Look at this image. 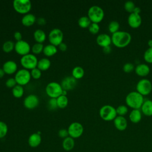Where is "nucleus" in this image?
<instances>
[{"label":"nucleus","instance_id":"nucleus-13","mask_svg":"<svg viewBox=\"0 0 152 152\" xmlns=\"http://www.w3.org/2000/svg\"><path fill=\"white\" fill-rule=\"evenodd\" d=\"M39 103L38 97L33 94H29L25 97L23 101V104L27 109H33L36 108Z\"/></svg>","mask_w":152,"mask_h":152},{"label":"nucleus","instance_id":"nucleus-34","mask_svg":"<svg viewBox=\"0 0 152 152\" xmlns=\"http://www.w3.org/2000/svg\"><path fill=\"white\" fill-rule=\"evenodd\" d=\"M44 46L42 43H36L34 44L31 48V51L33 54H39L42 52H43Z\"/></svg>","mask_w":152,"mask_h":152},{"label":"nucleus","instance_id":"nucleus-48","mask_svg":"<svg viewBox=\"0 0 152 152\" xmlns=\"http://www.w3.org/2000/svg\"><path fill=\"white\" fill-rule=\"evenodd\" d=\"M103 51L105 53H110L111 52V51H112V49H111L110 46H106V47L103 48Z\"/></svg>","mask_w":152,"mask_h":152},{"label":"nucleus","instance_id":"nucleus-21","mask_svg":"<svg viewBox=\"0 0 152 152\" xmlns=\"http://www.w3.org/2000/svg\"><path fill=\"white\" fill-rule=\"evenodd\" d=\"M141 109L142 113L145 116H152V100L150 99L144 100Z\"/></svg>","mask_w":152,"mask_h":152},{"label":"nucleus","instance_id":"nucleus-50","mask_svg":"<svg viewBox=\"0 0 152 152\" xmlns=\"http://www.w3.org/2000/svg\"><path fill=\"white\" fill-rule=\"evenodd\" d=\"M5 74V72L4 71L3 69H2V68H0V78H2V77L4 76Z\"/></svg>","mask_w":152,"mask_h":152},{"label":"nucleus","instance_id":"nucleus-46","mask_svg":"<svg viewBox=\"0 0 152 152\" xmlns=\"http://www.w3.org/2000/svg\"><path fill=\"white\" fill-rule=\"evenodd\" d=\"M58 47H59V49L61 51H65V50H66V49H67V45H66L65 43H64V42L61 43L58 46Z\"/></svg>","mask_w":152,"mask_h":152},{"label":"nucleus","instance_id":"nucleus-40","mask_svg":"<svg viewBox=\"0 0 152 152\" xmlns=\"http://www.w3.org/2000/svg\"><path fill=\"white\" fill-rule=\"evenodd\" d=\"M30 74H31V76L34 79L40 78L41 75H42L41 71L39 68H37V67L31 69V72H30Z\"/></svg>","mask_w":152,"mask_h":152},{"label":"nucleus","instance_id":"nucleus-12","mask_svg":"<svg viewBox=\"0 0 152 152\" xmlns=\"http://www.w3.org/2000/svg\"><path fill=\"white\" fill-rule=\"evenodd\" d=\"M30 46L28 43L25 40H21L15 43L14 49L15 52L22 56L28 54L30 51Z\"/></svg>","mask_w":152,"mask_h":152},{"label":"nucleus","instance_id":"nucleus-42","mask_svg":"<svg viewBox=\"0 0 152 152\" xmlns=\"http://www.w3.org/2000/svg\"><path fill=\"white\" fill-rule=\"evenodd\" d=\"M123 70L125 72H131L134 69V65L131 62H126L123 65Z\"/></svg>","mask_w":152,"mask_h":152},{"label":"nucleus","instance_id":"nucleus-28","mask_svg":"<svg viewBox=\"0 0 152 152\" xmlns=\"http://www.w3.org/2000/svg\"><path fill=\"white\" fill-rule=\"evenodd\" d=\"M84 75V69L80 66H75L72 70V76L75 79H80Z\"/></svg>","mask_w":152,"mask_h":152},{"label":"nucleus","instance_id":"nucleus-5","mask_svg":"<svg viewBox=\"0 0 152 152\" xmlns=\"http://www.w3.org/2000/svg\"><path fill=\"white\" fill-rule=\"evenodd\" d=\"M63 88L60 84L57 82L52 81L48 83L45 88L46 94L50 98L57 99L62 95Z\"/></svg>","mask_w":152,"mask_h":152},{"label":"nucleus","instance_id":"nucleus-25","mask_svg":"<svg viewBox=\"0 0 152 152\" xmlns=\"http://www.w3.org/2000/svg\"><path fill=\"white\" fill-rule=\"evenodd\" d=\"M50 61L48 58H43L38 61L37 68H39L41 71H46L50 68Z\"/></svg>","mask_w":152,"mask_h":152},{"label":"nucleus","instance_id":"nucleus-27","mask_svg":"<svg viewBox=\"0 0 152 152\" xmlns=\"http://www.w3.org/2000/svg\"><path fill=\"white\" fill-rule=\"evenodd\" d=\"M33 37L34 40L37 42V43H42L46 40V36L45 31L40 29H37L34 31Z\"/></svg>","mask_w":152,"mask_h":152},{"label":"nucleus","instance_id":"nucleus-6","mask_svg":"<svg viewBox=\"0 0 152 152\" xmlns=\"http://www.w3.org/2000/svg\"><path fill=\"white\" fill-rule=\"evenodd\" d=\"M38 60L34 54L28 53L22 56L20 59V63L22 66L26 69H33L37 67Z\"/></svg>","mask_w":152,"mask_h":152},{"label":"nucleus","instance_id":"nucleus-10","mask_svg":"<svg viewBox=\"0 0 152 152\" xmlns=\"http://www.w3.org/2000/svg\"><path fill=\"white\" fill-rule=\"evenodd\" d=\"M63 38L64 34L62 31L58 28H55L51 30L48 35L50 44L55 46H58L61 43H62Z\"/></svg>","mask_w":152,"mask_h":152},{"label":"nucleus","instance_id":"nucleus-8","mask_svg":"<svg viewBox=\"0 0 152 152\" xmlns=\"http://www.w3.org/2000/svg\"><path fill=\"white\" fill-rule=\"evenodd\" d=\"M30 72L26 69H21L17 71L14 78L17 84L20 86H24L28 83L31 78Z\"/></svg>","mask_w":152,"mask_h":152},{"label":"nucleus","instance_id":"nucleus-11","mask_svg":"<svg viewBox=\"0 0 152 152\" xmlns=\"http://www.w3.org/2000/svg\"><path fill=\"white\" fill-rule=\"evenodd\" d=\"M68 131L69 137L74 139L78 138L80 137L83 134L84 128L81 124L77 122H74L69 125L68 128Z\"/></svg>","mask_w":152,"mask_h":152},{"label":"nucleus","instance_id":"nucleus-15","mask_svg":"<svg viewBox=\"0 0 152 152\" xmlns=\"http://www.w3.org/2000/svg\"><path fill=\"white\" fill-rule=\"evenodd\" d=\"M128 23L131 27L137 28L141 24V17L139 14L131 12L128 17Z\"/></svg>","mask_w":152,"mask_h":152},{"label":"nucleus","instance_id":"nucleus-26","mask_svg":"<svg viewBox=\"0 0 152 152\" xmlns=\"http://www.w3.org/2000/svg\"><path fill=\"white\" fill-rule=\"evenodd\" d=\"M58 52V49L56 46L52 45L49 44L44 46L43 52L44 55H45L46 56H52L56 53Z\"/></svg>","mask_w":152,"mask_h":152},{"label":"nucleus","instance_id":"nucleus-30","mask_svg":"<svg viewBox=\"0 0 152 152\" xmlns=\"http://www.w3.org/2000/svg\"><path fill=\"white\" fill-rule=\"evenodd\" d=\"M91 20L88 17V16H82L78 20V24L79 26L81 28H88L90 25L91 24Z\"/></svg>","mask_w":152,"mask_h":152},{"label":"nucleus","instance_id":"nucleus-4","mask_svg":"<svg viewBox=\"0 0 152 152\" xmlns=\"http://www.w3.org/2000/svg\"><path fill=\"white\" fill-rule=\"evenodd\" d=\"M99 115L100 118L105 121H110L114 120L117 116L116 109L112 105L105 104L99 110Z\"/></svg>","mask_w":152,"mask_h":152},{"label":"nucleus","instance_id":"nucleus-7","mask_svg":"<svg viewBox=\"0 0 152 152\" xmlns=\"http://www.w3.org/2000/svg\"><path fill=\"white\" fill-rule=\"evenodd\" d=\"M13 7L20 14H27L31 8V3L29 0H14Z\"/></svg>","mask_w":152,"mask_h":152},{"label":"nucleus","instance_id":"nucleus-2","mask_svg":"<svg viewBox=\"0 0 152 152\" xmlns=\"http://www.w3.org/2000/svg\"><path fill=\"white\" fill-rule=\"evenodd\" d=\"M144 101L143 96L137 91L129 93L125 97L126 104L133 109H139L141 108Z\"/></svg>","mask_w":152,"mask_h":152},{"label":"nucleus","instance_id":"nucleus-32","mask_svg":"<svg viewBox=\"0 0 152 152\" xmlns=\"http://www.w3.org/2000/svg\"><path fill=\"white\" fill-rule=\"evenodd\" d=\"M15 47V43L11 40H7L2 45V50L6 53L11 52Z\"/></svg>","mask_w":152,"mask_h":152},{"label":"nucleus","instance_id":"nucleus-41","mask_svg":"<svg viewBox=\"0 0 152 152\" xmlns=\"http://www.w3.org/2000/svg\"><path fill=\"white\" fill-rule=\"evenodd\" d=\"M48 105L49 109H50V110H55V109H56L58 107V105H57L56 99L50 98V99H49V100L48 101Z\"/></svg>","mask_w":152,"mask_h":152},{"label":"nucleus","instance_id":"nucleus-39","mask_svg":"<svg viewBox=\"0 0 152 152\" xmlns=\"http://www.w3.org/2000/svg\"><path fill=\"white\" fill-rule=\"evenodd\" d=\"M88 28L89 31L91 33H92L93 34H97L99 31L100 26L98 24V23H91Z\"/></svg>","mask_w":152,"mask_h":152},{"label":"nucleus","instance_id":"nucleus-23","mask_svg":"<svg viewBox=\"0 0 152 152\" xmlns=\"http://www.w3.org/2000/svg\"><path fill=\"white\" fill-rule=\"evenodd\" d=\"M75 145V141L74 139L71 137H68L64 138L62 141V146L64 150L69 151L72 150Z\"/></svg>","mask_w":152,"mask_h":152},{"label":"nucleus","instance_id":"nucleus-52","mask_svg":"<svg viewBox=\"0 0 152 152\" xmlns=\"http://www.w3.org/2000/svg\"><path fill=\"white\" fill-rule=\"evenodd\" d=\"M66 94H67V91H66V90H62V95L66 96Z\"/></svg>","mask_w":152,"mask_h":152},{"label":"nucleus","instance_id":"nucleus-37","mask_svg":"<svg viewBox=\"0 0 152 152\" xmlns=\"http://www.w3.org/2000/svg\"><path fill=\"white\" fill-rule=\"evenodd\" d=\"M144 59L148 63H152V47L148 48L144 52Z\"/></svg>","mask_w":152,"mask_h":152},{"label":"nucleus","instance_id":"nucleus-45","mask_svg":"<svg viewBox=\"0 0 152 152\" xmlns=\"http://www.w3.org/2000/svg\"><path fill=\"white\" fill-rule=\"evenodd\" d=\"M14 37L15 38V39L17 40V42L20 41V40H22V34L20 31H15L14 33Z\"/></svg>","mask_w":152,"mask_h":152},{"label":"nucleus","instance_id":"nucleus-31","mask_svg":"<svg viewBox=\"0 0 152 152\" xmlns=\"http://www.w3.org/2000/svg\"><path fill=\"white\" fill-rule=\"evenodd\" d=\"M56 101L58 107L61 109H63L66 107L68 103V99L66 96L61 95L56 99Z\"/></svg>","mask_w":152,"mask_h":152},{"label":"nucleus","instance_id":"nucleus-1","mask_svg":"<svg viewBox=\"0 0 152 152\" xmlns=\"http://www.w3.org/2000/svg\"><path fill=\"white\" fill-rule=\"evenodd\" d=\"M112 42L118 48H124L128 45L131 41V35L125 31H118L112 34Z\"/></svg>","mask_w":152,"mask_h":152},{"label":"nucleus","instance_id":"nucleus-33","mask_svg":"<svg viewBox=\"0 0 152 152\" xmlns=\"http://www.w3.org/2000/svg\"><path fill=\"white\" fill-rule=\"evenodd\" d=\"M119 23L117 21L113 20L109 23L108 26V29L111 33L113 34L119 31Z\"/></svg>","mask_w":152,"mask_h":152},{"label":"nucleus","instance_id":"nucleus-36","mask_svg":"<svg viewBox=\"0 0 152 152\" xmlns=\"http://www.w3.org/2000/svg\"><path fill=\"white\" fill-rule=\"evenodd\" d=\"M116 113H117V115H118V116H124V115H125L127 113V112L128 111V109L126 106L121 104L117 107V108L116 109Z\"/></svg>","mask_w":152,"mask_h":152},{"label":"nucleus","instance_id":"nucleus-19","mask_svg":"<svg viewBox=\"0 0 152 152\" xmlns=\"http://www.w3.org/2000/svg\"><path fill=\"white\" fill-rule=\"evenodd\" d=\"M42 142V137L39 132L33 133L31 134L28 139V144L29 146L33 148L38 147Z\"/></svg>","mask_w":152,"mask_h":152},{"label":"nucleus","instance_id":"nucleus-38","mask_svg":"<svg viewBox=\"0 0 152 152\" xmlns=\"http://www.w3.org/2000/svg\"><path fill=\"white\" fill-rule=\"evenodd\" d=\"M135 7V4L132 1H127L124 4V8L125 10L130 13L133 12V11Z\"/></svg>","mask_w":152,"mask_h":152},{"label":"nucleus","instance_id":"nucleus-51","mask_svg":"<svg viewBox=\"0 0 152 152\" xmlns=\"http://www.w3.org/2000/svg\"><path fill=\"white\" fill-rule=\"evenodd\" d=\"M147 44H148L149 48H151V47H152V39H149V40H148Z\"/></svg>","mask_w":152,"mask_h":152},{"label":"nucleus","instance_id":"nucleus-17","mask_svg":"<svg viewBox=\"0 0 152 152\" xmlns=\"http://www.w3.org/2000/svg\"><path fill=\"white\" fill-rule=\"evenodd\" d=\"M2 69L5 74H12L17 71V64L15 61L9 60L4 62L2 66Z\"/></svg>","mask_w":152,"mask_h":152},{"label":"nucleus","instance_id":"nucleus-14","mask_svg":"<svg viewBox=\"0 0 152 152\" xmlns=\"http://www.w3.org/2000/svg\"><path fill=\"white\" fill-rule=\"evenodd\" d=\"M77 84V81L75 78L71 76L65 77L61 81V86L63 90H71L75 88Z\"/></svg>","mask_w":152,"mask_h":152},{"label":"nucleus","instance_id":"nucleus-49","mask_svg":"<svg viewBox=\"0 0 152 152\" xmlns=\"http://www.w3.org/2000/svg\"><path fill=\"white\" fill-rule=\"evenodd\" d=\"M133 12L134 13H136V14H139L141 12V8L138 7H135L134 11H133Z\"/></svg>","mask_w":152,"mask_h":152},{"label":"nucleus","instance_id":"nucleus-3","mask_svg":"<svg viewBox=\"0 0 152 152\" xmlns=\"http://www.w3.org/2000/svg\"><path fill=\"white\" fill-rule=\"evenodd\" d=\"M88 17L92 23H99L104 18V12L103 10L98 5H93L88 10Z\"/></svg>","mask_w":152,"mask_h":152},{"label":"nucleus","instance_id":"nucleus-9","mask_svg":"<svg viewBox=\"0 0 152 152\" xmlns=\"http://www.w3.org/2000/svg\"><path fill=\"white\" fill-rule=\"evenodd\" d=\"M136 90L137 92L142 96L148 95L152 90V84L149 80L142 78L137 83Z\"/></svg>","mask_w":152,"mask_h":152},{"label":"nucleus","instance_id":"nucleus-35","mask_svg":"<svg viewBox=\"0 0 152 152\" xmlns=\"http://www.w3.org/2000/svg\"><path fill=\"white\" fill-rule=\"evenodd\" d=\"M8 126L2 121H0V139L4 138L8 132Z\"/></svg>","mask_w":152,"mask_h":152},{"label":"nucleus","instance_id":"nucleus-43","mask_svg":"<svg viewBox=\"0 0 152 152\" xmlns=\"http://www.w3.org/2000/svg\"><path fill=\"white\" fill-rule=\"evenodd\" d=\"M17 85V82L14 78H10L7 80L5 86L8 88H13Z\"/></svg>","mask_w":152,"mask_h":152},{"label":"nucleus","instance_id":"nucleus-16","mask_svg":"<svg viewBox=\"0 0 152 152\" xmlns=\"http://www.w3.org/2000/svg\"><path fill=\"white\" fill-rule=\"evenodd\" d=\"M96 42L99 46L104 48L110 46V43H112V39L109 34L106 33H101L97 36L96 38Z\"/></svg>","mask_w":152,"mask_h":152},{"label":"nucleus","instance_id":"nucleus-24","mask_svg":"<svg viewBox=\"0 0 152 152\" xmlns=\"http://www.w3.org/2000/svg\"><path fill=\"white\" fill-rule=\"evenodd\" d=\"M129 118L130 121L134 124L139 122L142 118V114L140 109H132L129 113Z\"/></svg>","mask_w":152,"mask_h":152},{"label":"nucleus","instance_id":"nucleus-22","mask_svg":"<svg viewBox=\"0 0 152 152\" xmlns=\"http://www.w3.org/2000/svg\"><path fill=\"white\" fill-rule=\"evenodd\" d=\"M36 17L34 16V15L31 13H27L25 14L21 19L22 24L27 27L32 26L36 22Z\"/></svg>","mask_w":152,"mask_h":152},{"label":"nucleus","instance_id":"nucleus-44","mask_svg":"<svg viewBox=\"0 0 152 152\" xmlns=\"http://www.w3.org/2000/svg\"><path fill=\"white\" fill-rule=\"evenodd\" d=\"M58 135L59 137L64 139L68 137H69V134L68 129H61L58 131Z\"/></svg>","mask_w":152,"mask_h":152},{"label":"nucleus","instance_id":"nucleus-29","mask_svg":"<svg viewBox=\"0 0 152 152\" xmlns=\"http://www.w3.org/2000/svg\"><path fill=\"white\" fill-rule=\"evenodd\" d=\"M12 94L16 98H20L23 96L24 88L22 86L17 84L12 89Z\"/></svg>","mask_w":152,"mask_h":152},{"label":"nucleus","instance_id":"nucleus-47","mask_svg":"<svg viewBox=\"0 0 152 152\" xmlns=\"http://www.w3.org/2000/svg\"><path fill=\"white\" fill-rule=\"evenodd\" d=\"M36 21L39 25H45L46 24V20L43 17L39 18Z\"/></svg>","mask_w":152,"mask_h":152},{"label":"nucleus","instance_id":"nucleus-20","mask_svg":"<svg viewBox=\"0 0 152 152\" xmlns=\"http://www.w3.org/2000/svg\"><path fill=\"white\" fill-rule=\"evenodd\" d=\"M150 69L148 65L145 64H140L135 68V73L141 77H145L150 72Z\"/></svg>","mask_w":152,"mask_h":152},{"label":"nucleus","instance_id":"nucleus-18","mask_svg":"<svg viewBox=\"0 0 152 152\" xmlns=\"http://www.w3.org/2000/svg\"><path fill=\"white\" fill-rule=\"evenodd\" d=\"M114 125L119 131H124L128 126V122L126 118L122 116H117L113 120Z\"/></svg>","mask_w":152,"mask_h":152}]
</instances>
